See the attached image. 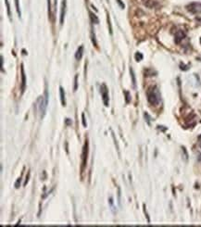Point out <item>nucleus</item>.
<instances>
[{
  "label": "nucleus",
  "instance_id": "f257e3e1",
  "mask_svg": "<svg viewBox=\"0 0 201 227\" xmlns=\"http://www.w3.org/2000/svg\"><path fill=\"white\" fill-rule=\"evenodd\" d=\"M146 96H148V102L153 106L157 105L160 102V94L157 86H151L146 91Z\"/></svg>",
  "mask_w": 201,
  "mask_h": 227
},
{
  "label": "nucleus",
  "instance_id": "f03ea898",
  "mask_svg": "<svg viewBox=\"0 0 201 227\" xmlns=\"http://www.w3.org/2000/svg\"><path fill=\"white\" fill-rule=\"evenodd\" d=\"M38 103H39V105H38V110H39L41 117L43 118L46 115L47 105H48V92H47L46 88V91H45V96H41L40 98L38 99Z\"/></svg>",
  "mask_w": 201,
  "mask_h": 227
},
{
  "label": "nucleus",
  "instance_id": "7ed1b4c3",
  "mask_svg": "<svg viewBox=\"0 0 201 227\" xmlns=\"http://www.w3.org/2000/svg\"><path fill=\"white\" fill-rule=\"evenodd\" d=\"M100 93L102 96V100H103V103H104L105 107H108L110 105V97H108V87L105 84H101L100 86Z\"/></svg>",
  "mask_w": 201,
  "mask_h": 227
},
{
  "label": "nucleus",
  "instance_id": "20e7f679",
  "mask_svg": "<svg viewBox=\"0 0 201 227\" xmlns=\"http://www.w3.org/2000/svg\"><path fill=\"white\" fill-rule=\"evenodd\" d=\"M186 9L189 12L193 14H198L201 12V3L199 2H192L186 6Z\"/></svg>",
  "mask_w": 201,
  "mask_h": 227
},
{
  "label": "nucleus",
  "instance_id": "39448f33",
  "mask_svg": "<svg viewBox=\"0 0 201 227\" xmlns=\"http://www.w3.org/2000/svg\"><path fill=\"white\" fill-rule=\"evenodd\" d=\"M87 156H88V142L86 140L85 144L84 145L83 154H82V172H84L86 164H87Z\"/></svg>",
  "mask_w": 201,
  "mask_h": 227
},
{
  "label": "nucleus",
  "instance_id": "423d86ee",
  "mask_svg": "<svg viewBox=\"0 0 201 227\" xmlns=\"http://www.w3.org/2000/svg\"><path fill=\"white\" fill-rule=\"evenodd\" d=\"M20 71H21V93H23L25 90V85H26V76L23 69V64H21L20 66Z\"/></svg>",
  "mask_w": 201,
  "mask_h": 227
},
{
  "label": "nucleus",
  "instance_id": "0eeeda50",
  "mask_svg": "<svg viewBox=\"0 0 201 227\" xmlns=\"http://www.w3.org/2000/svg\"><path fill=\"white\" fill-rule=\"evenodd\" d=\"M65 11H66V0H62L61 3V9H60V25L64 22V17H65Z\"/></svg>",
  "mask_w": 201,
  "mask_h": 227
},
{
  "label": "nucleus",
  "instance_id": "6e6552de",
  "mask_svg": "<svg viewBox=\"0 0 201 227\" xmlns=\"http://www.w3.org/2000/svg\"><path fill=\"white\" fill-rule=\"evenodd\" d=\"M83 55H84V46H81L78 47L77 51L75 53V58L77 59V60H80V59L83 58Z\"/></svg>",
  "mask_w": 201,
  "mask_h": 227
},
{
  "label": "nucleus",
  "instance_id": "1a4fd4ad",
  "mask_svg": "<svg viewBox=\"0 0 201 227\" xmlns=\"http://www.w3.org/2000/svg\"><path fill=\"white\" fill-rule=\"evenodd\" d=\"M184 35H186V34H183V31H178L176 32V34H175V42H176V44H179V43H180L183 39Z\"/></svg>",
  "mask_w": 201,
  "mask_h": 227
},
{
  "label": "nucleus",
  "instance_id": "9d476101",
  "mask_svg": "<svg viewBox=\"0 0 201 227\" xmlns=\"http://www.w3.org/2000/svg\"><path fill=\"white\" fill-rule=\"evenodd\" d=\"M59 94H60V101H61V104L62 106H66V100H65V92L64 89L61 87H59Z\"/></svg>",
  "mask_w": 201,
  "mask_h": 227
},
{
  "label": "nucleus",
  "instance_id": "9b49d317",
  "mask_svg": "<svg viewBox=\"0 0 201 227\" xmlns=\"http://www.w3.org/2000/svg\"><path fill=\"white\" fill-rule=\"evenodd\" d=\"M90 17H91L92 22H93V23H98V22H99V20H98V19H97V17H96V14L90 12Z\"/></svg>",
  "mask_w": 201,
  "mask_h": 227
},
{
  "label": "nucleus",
  "instance_id": "f8f14e48",
  "mask_svg": "<svg viewBox=\"0 0 201 227\" xmlns=\"http://www.w3.org/2000/svg\"><path fill=\"white\" fill-rule=\"evenodd\" d=\"M130 72H131V75H132V79H133V85H134V87H135V86H136V80H135L134 72V71H133V69H132V68L130 69Z\"/></svg>",
  "mask_w": 201,
  "mask_h": 227
},
{
  "label": "nucleus",
  "instance_id": "ddd939ff",
  "mask_svg": "<svg viewBox=\"0 0 201 227\" xmlns=\"http://www.w3.org/2000/svg\"><path fill=\"white\" fill-rule=\"evenodd\" d=\"M15 5H16V10H17V12H18V15H19V17H20V15H21V13H20V5H19V0H15Z\"/></svg>",
  "mask_w": 201,
  "mask_h": 227
},
{
  "label": "nucleus",
  "instance_id": "4468645a",
  "mask_svg": "<svg viewBox=\"0 0 201 227\" xmlns=\"http://www.w3.org/2000/svg\"><path fill=\"white\" fill-rule=\"evenodd\" d=\"M135 59H136V61H140V60H142V58H143V55L141 53H139V52H137L136 54H135Z\"/></svg>",
  "mask_w": 201,
  "mask_h": 227
},
{
  "label": "nucleus",
  "instance_id": "2eb2a0df",
  "mask_svg": "<svg viewBox=\"0 0 201 227\" xmlns=\"http://www.w3.org/2000/svg\"><path fill=\"white\" fill-rule=\"evenodd\" d=\"M5 3H6V6H7V9H8V14L10 17V6H9V3H8V0H5Z\"/></svg>",
  "mask_w": 201,
  "mask_h": 227
},
{
  "label": "nucleus",
  "instance_id": "dca6fc26",
  "mask_svg": "<svg viewBox=\"0 0 201 227\" xmlns=\"http://www.w3.org/2000/svg\"><path fill=\"white\" fill-rule=\"evenodd\" d=\"M108 26H110V32L112 34V27H111V23H110V16L108 15Z\"/></svg>",
  "mask_w": 201,
  "mask_h": 227
},
{
  "label": "nucleus",
  "instance_id": "f3484780",
  "mask_svg": "<svg viewBox=\"0 0 201 227\" xmlns=\"http://www.w3.org/2000/svg\"><path fill=\"white\" fill-rule=\"evenodd\" d=\"M77 79H78V76L76 75L75 76V78H74V91H76L77 90V87H78V84H77Z\"/></svg>",
  "mask_w": 201,
  "mask_h": 227
},
{
  "label": "nucleus",
  "instance_id": "a211bd4d",
  "mask_svg": "<svg viewBox=\"0 0 201 227\" xmlns=\"http://www.w3.org/2000/svg\"><path fill=\"white\" fill-rule=\"evenodd\" d=\"M20 180H21V178L20 177L19 179H18V181L16 182V183H15V187H16V188H19V187H20Z\"/></svg>",
  "mask_w": 201,
  "mask_h": 227
},
{
  "label": "nucleus",
  "instance_id": "6ab92c4d",
  "mask_svg": "<svg viewBox=\"0 0 201 227\" xmlns=\"http://www.w3.org/2000/svg\"><path fill=\"white\" fill-rule=\"evenodd\" d=\"M48 14H49V18H51V8H50V0H48Z\"/></svg>",
  "mask_w": 201,
  "mask_h": 227
},
{
  "label": "nucleus",
  "instance_id": "aec40b11",
  "mask_svg": "<svg viewBox=\"0 0 201 227\" xmlns=\"http://www.w3.org/2000/svg\"><path fill=\"white\" fill-rule=\"evenodd\" d=\"M82 119H83V125L84 127H86V122H85V119H84V113L82 114Z\"/></svg>",
  "mask_w": 201,
  "mask_h": 227
},
{
  "label": "nucleus",
  "instance_id": "412c9836",
  "mask_svg": "<svg viewBox=\"0 0 201 227\" xmlns=\"http://www.w3.org/2000/svg\"><path fill=\"white\" fill-rule=\"evenodd\" d=\"M117 2H118V3L119 4V6H121V7H122V8H124V5H123V4H122V2H121V0H117Z\"/></svg>",
  "mask_w": 201,
  "mask_h": 227
},
{
  "label": "nucleus",
  "instance_id": "4be33fe9",
  "mask_svg": "<svg viewBox=\"0 0 201 227\" xmlns=\"http://www.w3.org/2000/svg\"><path fill=\"white\" fill-rule=\"evenodd\" d=\"M197 20L198 21H200V22H201V18H197Z\"/></svg>",
  "mask_w": 201,
  "mask_h": 227
},
{
  "label": "nucleus",
  "instance_id": "5701e85b",
  "mask_svg": "<svg viewBox=\"0 0 201 227\" xmlns=\"http://www.w3.org/2000/svg\"><path fill=\"white\" fill-rule=\"evenodd\" d=\"M198 139H199V140H201V136H200L198 137Z\"/></svg>",
  "mask_w": 201,
  "mask_h": 227
}]
</instances>
